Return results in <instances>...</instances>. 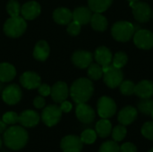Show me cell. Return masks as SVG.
<instances>
[{"label":"cell","mask_w":153,"mask_h":152,"mask_svg":"<svg viewBox=\"0 0 153 152\" xmlns=\"http://www.w3.org/2000/svg\"><path fill=\"white\" fill-rule=\"evenodd\" d=\"M138 108L143 114L151 115L153 110V100L150 99H143V100L138 103Z\"/></svg>","instance_id":"cell-33"},{"label":"cell","mask_w":153,"mask_h":152,"mask_svg":"<svg viewBox=\"0 0 153 152\" xmlns=\"http://www.w3.org/2000/svg\"><path fill=\"white\" fill-rule=\"evenodd\" d=\"M128 1H130V2H136V1H138V0H128Z\"/></svg>","instance_id":"cell-45"},{"label":"cell","mask_w":153,"mask_h":152,"mask_svg":"<svg viewBox=\"0 0 153 152\" xmlns=\"http://www.w3.org/2000/svg\"><path fill=\"white\" fill-rule=\"evenodd\" d=\"M75 113L78 120L83 124H91L95 119V111L86 103L77 104Z\"/></svg>","instance_id":"cell-12"},{"label":"cell","mask_w":153,"mask_h":152,"mask_svg":"<svg viewBox=\"0 0 153 152\" xmlns=\"http://www.w3.org/2000/svg\"><path fill=\"white\" fill-rule=\"evenodd\" d=\"M95 129H96L97 134L100 137L106 138V137L109 136L112 132V125L108 119L102 118L97 122Z\"/></svg>","instance_id":"cell-26"},{"label":"cell","mask_w":153,"mask_h":152,"mask_svg":"<svg viewBox=\"0 0 153 152\" xmlns=\"http://www.w3.org/2000/svg\"><path fill=\"white\" fill-rule=\"evenodd\" d=\"M113 0H88L89 8L94 13H103L109 8Z\"/></svg>","instance_id":"cell-27"},{"label":"cell","mask_w":153,"mask_h":152,"mask_svg":"<svg viewBox=\"0 0 153 152\" xmlns=\"http://www.w3.org/2000/svg\"><path fill=\"white\" fill-rule=\"evenodd\" d=\"M6 11L11 17L19 16L21 13V5L16 0H10L6 5Z\"/></svg>","instance_id":"cell-32"},{"label":"cell","mask_w":153,"mask_h":152,"mask_svg":"<svg viewBox=\"0 0 153 152\" xmlns=\"http://www.w3.org/2000/svg\"><path fill=\"white\" fill-rule=\"evenodd\" d=\"M38 91L39 93L43 96V97H47L50 94V91H51V88L48 85V84H40L39 87H38Z\"/></svg>","instance_id":"cell-40"},{"label":"cell","mask_w":153,"mask_h":152,"mask_svg":"<svg viewBox=\"0 0 153 152\" xmlns=\"http://www.w3.org/2000/svg\"><path fill=\"white\" fill-rule=\"evenodd\" d=\"M152 17H153V12H152Z\"/></svg>","instance_id":"cell-48"},{"label":"cell","mask_w":153,"mask_h":152,"mask_svg":"<svg viewBox=\"0 0 153 152\" xmlns=\"http://www.w3.org/2000/svg\"><path fill=\"white\" fill-rule=\"evenodd\" d=\"M20 82L22 87L28 90L37 89L41 84V79L34 72H25L20 77Z\"/></svg>","instance_id":"cell-17"},{"label":"cell","mask_w":153,"mask_h":152,"mask_svg":"<svg viewBox=\"0 0 153 152\" xmlns=\"http://www.w3.org/2000/svg\"><path fill=\"white\" fill-rule=\"evenodd\" d=\"M126 128L125 125H117L113 130H112V138L115 142H118L123 141L126 136Z\"/></svg>","instance_id":"cell-31"},{"label":"cell","mask_w":153,"mask_h":152,"mask_svg":"<svg viewBox=\"0 0 153 152\" xmlns=\"http://www.w3.org/2000/svg\"><path fill=\"white\" fill-rule=\"evenodd\" d=\"M60 148L63 152H81L83 143L80 137L76 135H67L60 142Z\"/></svg>","instance_id":"cell-10"},{"label":"cell","mask_w":153,"mask_h":152,"mask_svg":"<svg viewBox=\"0 0 153 152\" xmlns=\"http://www.w3.org/2000/svg\"><path fill=\"white\" fill-rule=\"evenodd\" d=\"M142 134L146 139L153 141V122H147L143 125Z\"/></svg>","instance_id":"cell-37"},{"label":"cell","mask_w":153,"mask_h":152,"mask_svg":"<svg viewBox=\"0 0 153 152\" xmlns=\"http://www.w3.org/2000/svg\"><path fill=\"white\" fill-rule=\"evenodd\" d=\"M127 55L125 53V52H117L115 54L113 59H112V65L117 67V68H119L121 69L122 67H124L126 63H127Z\"/></svg>","instance_id":"cell-29"},{"label":"cell","mask_w":153,"mask_h":152,"mask_svg":"<svg viewBox=\"0 0 153 152\" xmlns=\"http://www.w3.org/2000/svg\"><path fill=\"white\" fill-rule=\"evenodd\" d=\"M27 23L25 19L21 16L10 17L4 24V32L11 38H18L26 30Z\"/></svg>","instance_id":"cell-3"},{"label":"cell","mask_w":153,"mask_h":152,"mask_svg":"<svg viewBox=\"0 0 153 152\" xmlns=\"http://www.w3.org/2000/svg\"><path fill=\"white\" fill-rule=\"evenodd\" d=\"M104 74V82L111 89L118 87L124 79V74L121 69L115 67L113 65L102 66Z\"/></svg>","instance_id":"cell-5"},{"label":"cell","mask_w":153,"mask_h":152,"mask_svg":"<svg viewBox=\"0 0 153 152\" xmlns=\"http://www.w3.org/2000/svg\"><path fill=\"white\" fill-rule=\"evenodd\" d=\"M92 13L89 7L80 6L74 9L73 12V20L80 23L81 25L87 24L91 22Z\"/></svg>","instance_id":"cell-20"},{"label":"cell","mask_w":153,"mask_h":152,"mask_svg":"<svg viewBox=\"0 0 153 152\" xmlns=\"http://www.w3.org/2000/svg\"><path fill=\"white\" fill-rule=\"evenodd\" d=\"M92 54L85 50H77L72 56V61L74 65L81 69L87 68L92 63Z\"/></svg>","instance_id":"cell-13"},{"label":"cell","mask_w":153,"mask_h":152,"mask_svg":"<svg viewBox=\"0 0 153 152\" xmlns=\"http://www.w3.org/2000/svg\"><path fill=\"white\" fill-rule=\"evenodd\" d=\"M135 46L141 49L148 50L153 47V32L148 30H139L134 35Z\"/></svg>","instance_id":"cell-9"},{"label":"cell","mask_w":153,"mask_h":152,"mask_svg":"<svg viewBox=\"0 0 153 152\" xmlns=\"http://www.w3.org/2000/svg\"><path fill=\"white\" fill-rule=\"evenodd\" d=\"M120 152H137V148L131 142H126L120 147Z\"/></svg>","instance_id":"cell-39"},{"label":"cell","mask_w":153,"mask_h":152,"mask_svg":"<svg viewBox=\"0 0 153 152\" xmlns=\"http://www.w3.org/2000/svg\"><path fill=\"white\" fill-rule=\"evenodd\" d=\"M3 100L8 105H15L22 99V90L17 84H11L4 88L2 93Z\"/></svg>","instance_id":"cell-11"},{"label":"cell","mask_w":153,"mask_h":152,"mask_svg":"<svg viewBox=\"0 0 153 152\" xmlns=\"http://www.w3.org/2000/svg\"><path fill=\"white\" fill-rule=\"evenodd\" d=\"M151 116H152V119H153V110L152 111V113H151Z\"/></svg>","instance_id":"cell-46"},{"label":"cell","mask_w":153,"mask_h":152,"mask_svg":"<svg viewBox=\"0 0 153 152\" xmlns=\"http://www.w3.org/2000/svg\"><path fill=\"white\" fill-rule=\"evenodd\" d=\"M113 38L120 42L129 41L134 33V26L130 22L121 21L114 23L111 29Z\"/></svg>","instance_id":"cell-4"},{"label":"cell","mask_w":153,"mask_h":152,"mask_svg":"<svg viewBox=\"0 0 153 152\" xmlns=\"http://www.w3.org/2000/svg\"><path fill=\"white\" fill-rule=\"evenodd\" d=\"M50 53V47L47 41L39 40L34 47L33 49V56L35 59L39 61H45Z\"/></svg>","instance_id":"cell-23"},{"label":"cell","mask_w":153,"mask_h":152,"mask_svg":"<svg viewBox=\"0 0 153 152\" xmlns=\"http://www.w3.org/2000/svg\"><path fill=\"white\" fill-rule=\"evenodd\" d=\"M99 152H120V147L115 141H108L101 144Z\"/></svg>","instance_id":"cell-35"},{"label":"cell","mask_w":153,"mask_h":152,"mask_svg":"<svg viewBox=\"0 0 153 152\" xmlns=\"http://www.w3.org/2000/svg\"><path fill=\"white\" fill-rule=\"evenodd\" d=\"M134 94L141 99H150L153 96V82L149 80H143L135 85Z\"/></svg>","instance_id":"cell-19"},{"label":"cell","mask_w":153,"mask_h":152,"mask_svg":"<svg viewBox=\"0 0 153 152\" xmlns=\"http://www.w3.org/2000/svg\"><path fill=\"white\" fill-rule=\"evenodd\" d=\"M5 130H6V124L3 120H0V134L4 133Z\"/></svg>","instance_id":"cell-43"},{"label":"cell","mask_w":153,"mask_h":152,"mask_svg":"<svg viewBox=\"0 0 153 152\" xmlns=\"http://www.w3.org/2000/svg\"><path fill=\"white\" fill-rule=\"evenodd\" d=\"M18 119H19V116L15 112H13V111L4 113L2 117V120L6 125H14L18 122Z\"/></svg>","instance_id":"cell-36"},{"label":"cell","mask_w":153,"mask_h":152,"mask_svg":"<svg viewBox=\"0 0 153 152\" xmlns=\"http://www.w3.org/2000/svg\"><path fill=\"white\" fill-rule=\"evenodd\" d=\"M53 19L58 24L67 25L73 21V13L68 8L59 7L53 12Z\"/></svg>","instance_id":"cell-21"},{"label":"cell","mask_w":153,"mask_h":152,"mask_svg":"<svg viewBox=\"0 0 153 152\" xmlns=\"http://www.w3.org/2000/svg\"><path fill=\"white\" fill-rule=\"evenodd\" d=\"M119 86H120V91L123 95L130 96V95L134 94L135 84L132 81H128V80L123 81Z\"/></svg>","instance_id":"cell-34"},{"label":"cell","mask_w":153,"mask_h":152,"mask_svg":"<svg viewBox=\"0 0 153 152\" xmlns=\"http://www.w3.org/2000/svg\"><path fill=\"white\" fill-rule=\"evenodd\" d=\"M137 116H138L137 109L134 107L128 106L120 110V112L118 113L117 119L121 125L126 126L134 122L135 119L137 118Z\"/></svg>","instance_id":"cell-18"},{"label":"cell","mask_w":153,"mask_h":152,"mask_svg":"<svg viewBox=\"0 0 153 152\" xmlns=\"http://www.w3.org/2000/svg\"><path fill=\"white\" fill-rule=\"evenodd\" d=\"M82 143L85 144H92L95 142L96 139H97V133L94 130L91 129H87L85 131H83L80 136Z\"/></svg>","instance_id":"cell-30"},{"label":"cell","mask_w":153,"mask_h":152,"mask_svg":"<svg viewBox=\"0 0 153 152\" xmlns=\"http://www.w3.org/2000/svg\"><path fill=\"white\" fill-rule=\"evenodd\" d=\"M88 76L91 80L98 81L103 76L102 66L99 64H91L88 66Z\"/></svg>","instance_id":"cell-28"},{"label":"cell","mask_w":153,"mask_h":152,"mask_svg":"<svg viewBox=\"0 0 153 152\" xmlns=\"http://www.w3.org/2000/svg\"><path fill=\"white\" fill-rule=\"evenodd\" d=\"M149 152H153V149H152L151 151H149Z\"/></svg>","instance_id":"cell-47"},{"label":"cell","mask_w":153,"mask_h":152,"mask_svg":"<svg viewBox=\"0 0 153 152\" xmlns=\"http://www.w3.org/2000/svg\"><path fill=\"white\" fill-rule=\"evenodd\" d=\"M98 114L101 118L108 119L112 117L117 112V105L115 101L107 96L101 97L97 104Z\"/></svg>","instance_id":"cell-7"},{"label":"cell","mask_w":153,"mask_h":152,"mask_svg":"<svg viewBox=\"0 0 153 152\" xmlns=\"http://www.w3.org/2000/svg\"><path fill=\"white\" fill-rule=\"evenodd\" d=\"M41 12L40 4L36 1H29L21 7V13L25 20H33L37 18Z\"/></svg>","instance_id":"cell-15"},{"label":"cell","mask_w":153,"mask_h":152,"mask_svg":"<svg viewBox=\"0 0 153 152\" xmlns=\"http://www.w3.org/2000/svg\"><path fill=\"white\" fill-rule=\"evenodd\" d=\"M90 22L91 27L97 31H105L108 25L107 18L100 13H95L92 14Z\"/></svg>","instance_id":"cell-25"},{"label":"cell","mask_w":153,"mask_h":152,"mask_svg":"<svg viewBox=\"0 0 153 152\" xmlns=\"http://www.w3.org/2000/svg\"><path fill=\"white\" fill-rule=\"evenodd\" d=\"M131 6L133 9V13L134 19L139 22H147L150 21L152 13L150 5L144 2H131Z\"/></svg>","instance_id":"cell-8"},{"label":"cell","mask_w":153,"mask_h":152,"mask_svg":"<svg viewBox=\"0 0 153 152\" xmlns=\"http://www.w3.org/2000/svg\"><path fill=\"white\" fill-rule=\"evenodd\" d=\"M62 113L63 112L60 107L56 105H49L43 109L41 113V119L47 126L52 127L60 121Z\"/></svg>","instance_id":"cell-6"},{"label":"cell","mask_w":153,"mask_h":152,"mask_svg":"<svg viewBox=\"0 0 153 152\" xmlns=\"http://www.w3.org/2000/svg\"><path fill=\"white\" fill-rule=\"evenodd\" d=\"M3 138L7 148L13 151H19L25 147L29 136L27 131L23 127L13 125L4 131Z\"/></svg>","instance_id":"cell-1"},{"label":"cell","mask_w":153,"mask_h":152,"mask_svg":"<svg viewBox=\"0 0 153 152\" xmlns=\"http://www.w3.org/2000/svg\"><path fill=\"white\" fill-rule=\"evenodd\" d=\"M39 114L34 110H24L19 115L18 122L22 125L23 127L31 128L36 126L39 122Z\"/></svg>","instance_id":"cell-16"},{"label":"cell","mask_w":153,"mask_h":152,"mask_svg":"<svg viewBox=\"0 0 153 152\" xmlns=\"http://www.w3.org/2000/svg\"><path fill=\"white\" fill-rule=\"evenodd\" d=\"M1 146H2V140H1V138H0V149H1Z\"/></svg>","instance_id":"cell-44"},{"label":"cell","mask_w":153,"mask_h":152,"mask_svg":"<svg viewBox=\"0 0 153 152\" xmlns=\"http://www.w3.org/2000/svg\"><path fill=\"white\" fill-rule=\"evenodd\" d=\"M81 31V24L75 21H72L67 24V32L72 36H77Z\"/></svg>","instance_id":"cell-38"},{"label":"cell","mask_w":153,"mask_h":152,"mask_svg":"<svg viewBox=\"0 0 153 152\" xmlns=\"http://www.w3.org/2000/svg\"><path fill=\"white\" fill-rule=\"evenodd\" d=\"M45 103H46V102H45V99H44L41 96L36 97V98L34 99V100H33V106H34L36 108H39V109L44 108V107H45Z\"/></svg>","instance_id":"cell-41"},{"label":"cell","mask_w":153,"mask_h":152,"mask_svg":"<svg viewBox=\"0 0 153 152\" xmlns=\"http://www.w3.org/2000/svg\"><path fill=\"white\" fill-rule=\"evenodd\" d=\"M69 94L67 84L64 82H57L51 87L50 95L52 99L56 103L61 104L63 101H65Z\"/></svg>","instance_id":"cell-14"},{"label":"cell","mask_w":153,"mask_h":152,"mask_svg":"<svg viewBox=\"0 0 153 152\" xmlns=\"http://www.w3.org/2000/svg\"><path fill=\"white\" fill-rule=\"evenodd\" d=\"M94 87L92 82L87 78H80L74 81L70 88V95L77 103H86L92 96Z\"/></svg>","instance_id":"cell-2"},{"label":"cell","mask_w":153,"mask_h":152,"mask_svg":"<svg viewBox=\"0 0 153 152\" xmlns=\"http://www.w3.org/2000/svg\"><path fill=\"white\" fill-rule=\"evenodd\" d=\"M72 108H73L72 104H71L69 101H65V100L63 101V102L61 103V106H60V108H61L62 112H65V113L70 112V111L72 110Z\"/></svg>","instance_id":"cell-42"},{"label":"cell","mask_w":153,"mask_h":152,"mask_svg":"<svg viewBox=\"0 0 153 152\" xmlns=\"http://www.w3.org/2000/svg\"><path fill=\"white\" fill-rule=\"evenodd\" d=\"M16 75V70L14 66L9 63L0 64V82H7L13 80Z\"/></svg>","instance_id":"cell-24"},{"label":"cell","mask_w":153,"mask_h":152,"mask_svg":"<svg viewBox=\"0 0 153 152\" xmlns=\"http://www.w3.org/2000/svg\"><path fill=\"white\" fill-rule=\"evenodd\" d=\"M94 58L97 62L101 66H106L111 64L113 56L111 51L106 47H100L96 49L95 54H94Z\"/></svg>","instance_id":"cell-22"}]
</instances>
